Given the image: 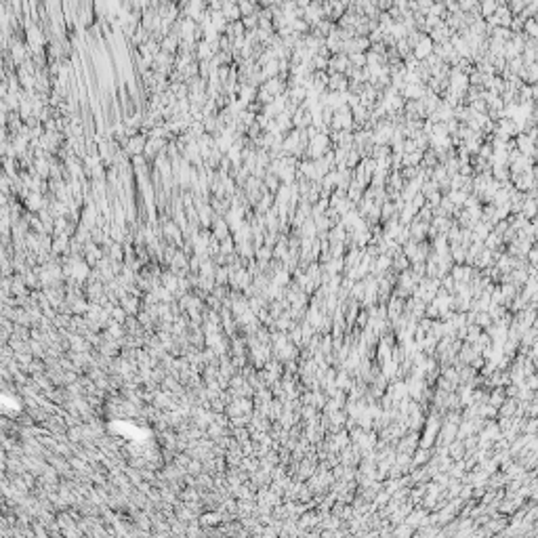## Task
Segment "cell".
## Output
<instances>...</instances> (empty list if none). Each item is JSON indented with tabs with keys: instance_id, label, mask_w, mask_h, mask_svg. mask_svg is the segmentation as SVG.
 <instances>
[{
	"instance_id": "obj_5",
	"label": "cell",
	"mask_w": 538,
	"mask_h": 538,
	"mask_svg": "<svg viewBox=\"0 0 538 538\" xmlns=\"http://www.w3.org/2000/svg\"><path fill=\"white\" fill-rule=\"evenodd\" d=\"M162 282H164L166 290H175V284H179V280L175 277V273H162Z\"/></svg>"
},
{
	"instance_id": "obj_2",
	"label": "cell",
	"mask_w": 538,
	"mask_h": 538,
	"mask_svg": "<svg viewBox=\"0 0 538 538\" xmlns=\"http://www.w3.org/2000/svg\"><path fill=\"white\" fill-rule=\"evenodd\" d=\"M162 232H164V236L170 240V242H175V244H179L181 246V227L179 225L175 223V221H170V219H164L162 221Z\"/></svg>"
},
{
	"instance_id": "obj_3",
	"label": "cell",
	"mask_w": 538,
	"mask_h": 538,
	"mask_svg": "<svg viewBox=\"0 0 538 538\" xmlns=\"http://www.w3.org/2000/svg\"><path fill=\"white\" fill-rule=\"evenodd\" d=\"M221 13L225 15V19H227L229 23H234V21H242V13H240V7H238L236 3H223Z\"/></svg>"
},
{
	"instance_id": "obj_6",
	"label": "cell",
	"mask_w": 538,
	"mask_h": 538,
	"mask_svg": "<svg viewBox=\"0 0 538 538\" xmlns=\"http://www.w3.org/2000/svg\"><path fill=\"white\" fill-rule=\"evenodd\" d=\"M351 61H353V63H357V65H362V63H364V57H362V55H353V57H351Z\"/></svg>"
},
{
	"instance_id": "obj_1",
	"label": "cell",
	"mask_w": 538,
	"mask_h": 538,
	"mask_svg": "<svg viewBox=\"0 0 538 538\" xmlns=\"http://www.w3.org/2000/svg\"><path fill=\"white\" fill-rule=\"evenodd\" d=\"M147 139H149V137H145V135H135V137L126 139V147H124V151L131 156V158H135V156H143L145 145H147Z\"/></svg>"
},
{
	"instance_id": "obj_4",
	"label": "cell",
	"mask_w": 538,
	"mask_h": 538,
	"mask_svg": "<svg viewBox=\"0 0 538 538\" xmlns=\"http://www.w3.org/2000/svg\"><path fill=\"white\" fill-rule=\"evenodd\" d=\"M431 48H433L431 40H429V38H423L419 44H416V55H419V57H427Z\"/></svg>"
}]
</instances>
